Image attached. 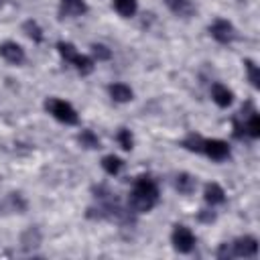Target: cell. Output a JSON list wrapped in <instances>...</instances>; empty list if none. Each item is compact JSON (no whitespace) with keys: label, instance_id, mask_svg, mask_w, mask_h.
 <instances>
[{"label":"cell","instance_id":"cell-3","mask_svg":"<svg viewBox=\"0 0 260 260\" xmlns=\"http://www.w3.org/2000/svg\"><path fill=\"white\" fill-rule=\"evenodd\" d=\"M173 246H175V250H179V252H183V254H187V252H191L193 250V246H195V236H193V232L189 230V228H185V225H177L175 230H173Z\"/></svg>","mask_w":260,"mask_h":260},{"label":"cell","instance_id":"cell-23","mask_svg":"<svg viewBox=\"0 0 260 260\" xmlns=\"http://www.w3.org/2000/svg\"><path fill=\"white\" fill-rule=\"evenodd\" d=\"M91 49H93V55H95V59H98V61H108V59L112 57L110 49H108V47H104V45H93Z\"/></svg>","mask_w":260,"mask_h":260},{"label":"cell","instance_id":"cell-18","mask_svg":"<svg viewBox=\"0 0 260 260\" xmlns=\"http://www.w3.org/2000/svg\"><path fill=\"white\" fill-rule=\"evenodd\" d=\"M24 30H26V35H28L35 43H41V41H43V30H41V26H39L35 20H26V22H24Z\"/></svg>","mask_w":260,"mask_h":260},{"label":"cell","instance_id":"cell-2","mask_svg":"<svg viewBox=\"0 0 260 260\" xmlns=\"http://www.w3.org/2000/svg\"><path fill=\"white\" fill-rule=\"evenodd\" d=\"M45 108L51 116H55L59 122H65V124H77V112L73 110L71 104L63 102V100H57V98H49L45 102Z\"/></svg>","mask_w":260,"mask_h":260},{"label":"cell","instance_id":"cell-14","mask_svg":"<svg viewBox=\"0 0 260 260\" xmlns=\"http://www.w3.org/2000/svg\"><path fill=\"white\" fill-rule=\"evenodd\" d=\"M73 65H75V69L81 73V75H87V73H91L93 71V61L87 57V55H75V59L71 61Z\"/></svg>","mask_w":260,"mask_h":260},{"label":"cell","instance_id":"cell-17","mask_svg":"<svg viewBox=\"0 0 260 260\" xmlns=\"http://www.w3.org/2000/svg\"><path fill=\"white\" fill-rule=\"evenodd\" d=\"M183 146L187 150H195V152H203V138L199 134H189L185 140H183Z\"/></svg>","mask_w":260,"mask_h":260},{"label":"cell","instance_id":"cell-12","mask_svg":"<svg viewBox=\"0 0 260 260\" xmlns=\"http://www.w3.org/2000/svg\"><path fill=\"white\" fill-rule=\"evenodd\" d=\"M165 4L177 14V16H191L193 14V6L189 0H165Z\"/></svg>","mask_w":260,"mask_h":260},{"label":"cell","instance_id":"cell-19","mask_svg":"<svg viewBox=\"0 0 260 260\" xmlns=\"http://www.w3.org/2000/svg\"><path fill=\"white\" fill-rule=\"evenodd\" d=\"M79 142H81L83 146H87V148H100V138H98L91 130H83V132L79 134Z\"/></svg>","mask_w":260,"mask_h":260},{"label":"cell","instance_id":"cell-15","mask_svg":"<svg viewBox=\"0 0 260 260\" xmlns=\"http://www.w3.org/2000/svg\"><path fill=\"white\" fill-rule=\"evenodd\" d=\"M177 189H179L181 193L189 195V193L195 189V179H193L191 175H187V173H181V175L177 177Z\"/></svg>","mask_w":260,"mask_h":260},{"label":"cell","instance_id":"cell-20","mask_svg":"<svg viewBox=\"0 0 260 260\" xmlns=\"http://www.w3.org/2000/svg\"><path fill=\"white\" fill-rule=\"evenodd\" d=\"M57 49H59V53H61V57L65 59V61H73L75 59V55H77V51H75V47L71 45V43H65V41H61V43H57Z\"/></svg>","mask_w":260,"mask_h":260},{"label":"cell","instance_id":"cell-16","mask_svg":"<svg viewBox=\"0 0 260 260\" xmlns=\"http://www.w3.org/2000/svg\"><path fill=\"white\" fill-rule=\"evenodd\" d=\"M114 8L122 16H132L136 12V0H114Z\"/></svg>","mask_w":260,"mask_h":260},{"label":"cell","instance_id":"cell-1","mask_svg":"<svg viewBox=\"0 0 260 260\" xmlns=\"http://www.w3.org/2000/svg\"><path fill=\"white\" fill-rule=\"evenodd\" d=\"M130 207L134 211H150L158 201V187L150 177H138L130 191Z\"/></svg>","mask_w":260,"mask_h":260},{"label":"cell","instance_id":"cell-21","mask_svg":"<svg viewBox=\"0 0 260 260\" xmlns=\"http://www.w3.org/2000/svg\"><path fill=\"white\" fill-rule=\"evenodd\" d=\"M246 130H248V134H250L252 138H258V136H260V116H258V114H252V116H250V120H248V124H246Z\"/></svg>","mask_w":260,"mask_h":260},{"label":"cell","instance_id":"cell-6","mask_svg":"<svg viewBox=\"0 0 260 260\" xmlns=\"http://www.w3.org/2000/svg\"><path fill=\"white\" fill-rule=\"evenodd\" d=\"M256 252H258V242L252 236H244V238H238L234 242V252H232L234 256L252 258V256H256Z\"/></svg>","mask_w":260,"mask_h":260},{"label":"cell","instance_id":"cell-24","mask_svg":"<svg viewBox=\"0 0 260 260\" xmlns=\"http://www.w3.org/2000/svg\"><path fill=\"white\" fill-rule=\"evenodd\" d=\"M246 67H248V75H250V81H252V85H254V87H258V85H260V75H258V69H256V65H254L252 61H246Z\"/></svg>","mask_w":260,"mask_h":260},{"label":"cell","instance_id":"cell-8","mask_svg":"<svg viewBox=\"0 0 260 260\" xmlns=\"http://www.w3.org/2000/svg\"><path fill=\"white\" fill-rule=\"evenodd\" d=\"M211 98H213V102H215L217 106H221V108H228V106L234 102V93H232L225 85H221V83H215V85L211 87Z\"/></svg>","mask_w":260,"mask_h":260},{"label":"cell","instance_id":"cell-7","mask_svg":"<svg viewBox=\"0 0 260 260\" xmlns=\"http://www.w3.org/2000/svg\"><path fill=\"white\" fill-rule=\"evenodd\" d=\"M0 55L4 61L12 63V65H20L24 61V51L18 43H12V41H6L0 45Z\"/></svg>","mask_w":260,"mask_h":260},{"label":"cell","instance_id":"cell-11","mask_svg":"<svg viewBox=\"0 0 260 260\" xmlns=\"http://www.w3.org/2000/svg\"><path fill=\"white\" fill-rule=\"evenodd\" d=\"M110 95L116 100V102H130L132 100V89L126 85V83H112L110 85Z\"/></svg>","mask_w":260,"mask_h":260},{"label":"cell","instance_id":"cell-10","mask_svg":"<svg viewBox=\"0 0 260 260\" xmlns=\"http://www.w3.org/2000/svg\"><path fill=\"white\" fill-rule=\"evenodd\" d=\"M205 201H207L209 205H219V203H223V201H225L223 189H221L217 183H209V185L205 187Z\"/></svg>","mask_w":260,"mask_h":260},{"label":"cell","instance_id":"cell-4","mask_svg":"<svg viewBox=\"0 0 260 260\" xmlns=\"http://www.w3.org/2000/svg\"><path fill=\"white\" fill-rule=\"evenodd\" d=\"M209 32H211V37H213L215 41H219V43H232V41L236 39V28L232 26V22H228V20H223V18L215 20V22L209 26Z\"/></svg>","mask_w":260,"mask_h":260},{"label":"cell","instance_id":"cell-5","mask_svg":"<svg viewBox=\"0 0 260 260\" xmlns=\"http://www.w3.org/2000/svg\"><path fill=\"white\" fill-rule=\"evenodd\" d=\"M203 152L213 160H225L230 156V146L223 140H203Z\"/></svg>","mask_w":260,"mask_h":260},{"label":"cell","instance_id":"cell-22","mask_svg":"<svg viewBox=\"0 0 260 260\" xmlns=\"http://www.w3.org/2000/svg\"><path fill=\"white\" fill-rule=\"evenodd\" d=\"M118 142H120V146H122L124 150H130V148H132V144H134L130 130H120V132H118Z\"/></svg>","mask_w":260,"mask_h":260},{"label":"cell","instance_id":"cell-9","mask_svg":"<svg viewBox=\"0 0 260 260\" xmlns=\"http://www.w3.org/2000/svg\"><path fill=\"white\" fill-rule=\"evenodd\" d=\"M61 12L69 16H79L87 12V4L83 0H61Z\"/></svg>","mask_w":260,"mask_h":260},{"label":"cell","instance_id":"cell-13","mask_svg":"<svg viewBox=\"0 0 260 260\" xmlns=\"http://www.w3.org/2000/svg\"><path fill=\"white\" fill-rule=\"evenodd\" d=\"M102 167H104V171H106L108 175H118V173L122 171L124 162H122L118 156L108 154V156H104V158H102Z\"/></svg>","mask_w":260,"mask_h":260}]
</instances>
